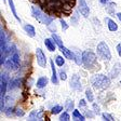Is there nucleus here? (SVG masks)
Here are the masks:
<instances>
[{
	"mask_svg": "<svg viewBox=\"0 0 121 121\" xmlns=\"http://www.w3.org/2000/svg\"><path fill=\"white\" fill-rule=\"evenodd\" d=\"M91 84L97 90H104L110 86V79L103 73H96L91 77Z\"/></svg>",
	"mask_w": 121,
	"mask_h": 121,
	"instance_id": "nucleus-1",
	"label": "nucleus"
},
{
	"mask_svg": "<svg viewBox=\"0 0 121 121\" xmlns=\"http://www.w3.org/2000/svg\"><path fill=\"white\" fill-rule=\"evenodd\" d=\"M31 15H33L34 18H36L38 22L43 24V25H50L51 23H52V21L54 20L53 17L48 16L43 11H41L37 7H31Z\"/></svg>",
	"mask_w": 121,
	"mask_h": 121,
	"instance_id": "nucleus-2",
	"label": "nucleus"
},
{
	"mask_svg": "<svg viewBox=\"0 0 121 121\" xmlns=\"http://www.w3.org/2000/svg\"><path fill=\"white\" fill-rule=\"evenodd\" d=\"M82 60H83V65L86 69H93V68L96 67L97 64V58H96V55L94 54L92 51H84L82 53Z\"/></svg>",
	"mask_w": 121,
	"mask_h": 121,
	"instance_id": "nucleus-3",
	"label": "nucleus"
},
{
	"mask_svg": "<svg viewBox=\"0 0 121 121\" xmlns=\"http://www.w3.org/2000/svg\"><path fill=\"white\" fill-rule=\"evenodd\" d=\"M96 51H97V55L99 56V58H102L103 60L109 62V60H111L110 50H109L108 44H107L105 41H101V42L98 43L97 48H96Z\"/></svg>",
	"mask_w": 121,
	"mask_h": 121,
	"instance_id": "nucleus-4",
	"label": "nucleus"
},
{
	"mask_svg": "<svg viewBox=\"0 0 121 121\" xmlns=\"http://www.w3.org/2000/svg\"><path fill=\"white\" fill-rule=\"evenodd\" d=\"M36 57H37L38 65L40 66V67L44 68L47 66V56H45V54L42 52V50L40 48L36 49Z\"/></svg>",
	"mask_w": 121,
	"mask_h": 121,
	"instance_id": "nucleus-5",
	"label": "nucleus"
},
{
	"mask_svg": "<svg viewBox=\"0 0 121 121\" xmlns=\"http://www.w3.org/2000/svg\"><path fill=\"white\" fill-rule=\"evenodd\" d=\"M78 9H79V12L84 17H88L90 15V8H89L86 0H78Z\"/></svg>",
	"mask_w": 121,
	"mask_h": 121,
	"instance_id": "nucleus-6",
	"label": "nucleus"
},
{
	"mask_svg": "<svg viewBox=\"0 0 121 121\" xmlns=\"http://www.w3.org/2000/svg\"><path fill=\"white\" fill-rule=\"evenodd\" d=\"M70 88L73 89L76 91H81L82 90V86H81L80 82V78H79L78 75H73L70 79Z\"/></svg>",
	"mask_w": 121,
	"mask_h": 121,
	"instance_id": "nucleus-7",
	"label": "nucleus"
},
{
	"mask_svg": "<svg viewBox=\"0 0 121 121\" xmlns=\"http://www.w3.org/2000/svg\"><path fill=\"white\" fill-rule=\"evenodd\" d=\"M7 86H8V75L7 73H1V88H0L1 99H4L5 92H7Z\"/></svg>",
	"mask_w": 121,
	"mask_h": 121,
	"instance_id": "nucleus-8",
	"label": "nucleus"
},
{
	"mask_svg": "<svg viewBox=\"0 0 121 121\" xmlns=\"http://www.w3.org/2000/svg\"><path fill=\"white\" fill-rule=\"evenodd\" d=\"M3 65H4V67L7 68L8 70H11V71H15V70H17L18 68H20V66L15 63L12 58H8Z\"/></svg>",
	"mask_w": 121,
	"mask_h": 121,
	"instance_id": "nucleus-9",
	"label": "nucleus"
},
{
	"mask_svg": "<svg viewBox=\"0 0 121 121\" xmlns=\"http://www.w3.org/2000/svg\"><path fill=\"white\" fill-rule=\"evenodd\" d=\"M120 73H121V64L116 63L113 65L112 69L110 70V73H109V76H110V78H117Z\"/></svg>",
	"mask_w": 121,
	"mask_h": 121,
	"instance_id": "nucleus-10",
	"label": "nucleus"
},
{
	"mask_svg": "<svg viewBox=\"0 0 121 121\" xmlns=\"http://www.w3.org/2000/svg\"><path fill=\"white\" fill-rule=\"evenodd\" d=\"M60 52L64 54V56H65L66 58H68V60H75V53L71 52V50H68L64 45L63 47H60Z\"/></svg>",
	"mask_w": 121,
	"mask_h": 121,
	"instance_id": "nucleus-11",
	"label": "nucleus"
},
{
	"mask_svg": "<svg viewBox=\"0 0 121 121\" xmlns=\"http://www.w3.org/2000/svg\"><path fill=\"white\" fill-rule=\"evenodd\" d=\"M55 44L56 43L54 42V40L52 39V37L51 38H45L44 39V45L47 47V49H48L50 52H54V51H55Z\"/></svg>",
	"mask_w": 121,
	"mask_h": 121,
	"instance_id": "nucleus-12",
	"label": "nucleus"
},
{
	"mask_svg": "<svg viewBox=\"0 0 121 121\" xmlns=\"http://www.w3.org/2000/svg\"><path fill=\"white\" fill-rule=\"evenodd\" d=\"M43 111L42 110H33L29 115V120H42Z\"/></svg>",
	"mask_w": 121,
	"mask_h": 121,
	"instance_id": "nucleus-13",
	"label": "nucleus"
},
{
	"mask_svg": "<svg viewBox=\"0 0 121 121\" xmlns=\"http://www.w3.org/2000/svg\"><path fill=\"white\" fill-rule=\"evenodd\" d=\"M50 64H51V69H52V78H51V81H52L53 84H57L58 79H57V73H56L55 66H54V60H51Z\"/></svg>",
	"mask_w": 121,
	"mask_h": 121,
	"instance_id": "nucleus-14",
	"label": "nucleus"
},
{
	"mask_svg": "<svg viewBox=\"0 0 121 121\" xmlns=\"http://www.w3.org/2000/svg\"><path fill=\"white\" fill-rule=\"evenodd\" d=\"M105 21H106V23H107L108 29L110 30V31H117V30H118V25H117V23L113 20H111V18H109V17H106Z\"/></svg>",
	"mask_w": 121,
	"mask_h": 121,
	"instance_id": "nucleus-15",
	"label": "nucleus"
},
{
	"mask_svg": "<svg viewBox=\"0 0 121 121\" xmlns=\"http://www.w3.org/2000/svg\"><path fill=\"white\" fill-rule=\"evenodd\" d=\"M24 30H25V33L27 34L29 37H35L36 36V29L33 25H30V24H26L24 25Z\"/></svg>",
	"mask_w": 121,
	"mask_h": 121,
	"instance_id": "nucleus-16",
	"label": "nucleus"
},
{
	"mask_svg": "<svg viewBox=\"0 0 121 121\" xmlns=\"http://www.w3.org/2000/svg\"><path fill=\"white\" fill-rule=\"evenodd\" d=\"M48 82H49V80L47 77H40V78L37 80V82H36V86H37L38 89H43L47 86Z\"/></svg>",
	"mask_w": 121,
	"mask_h": 121,
	"instance_id": "nucleus-17",
	"label": "nucleus"
},
{
	"mask_svg": "<svg viewBox=\"0 0 121 121\" xmlns=\"http://www.w3.org/2000/svg\"><path fill=\"white\" fill-rule=\"evenodd\" d=\"M8 2H9L10 9H11V11H12V14L14 15V17L16 18V20H17L18 22H21V18L18 17L17 12H16V9H15V5H14V2H13V0H8Z\"/></svg>",
	"mask_w": 121,
	"mask_h": 121,
	"instance_id": "nucleus-18",
	"label": "nucleus"
},
{
	"mask_svg": "<svg viewBox=\"0 0 121 121\" xmlns=\"http://www.w3.org/2000/svg\"><path fill=\"white\" fill-rule=\"evenodd\" d=\"M73 120H80V121H84V120H86L84 116H83V115H81L80 111L77 110V109H73Z\"/></svg>",
	"mask_w": 121,
	"mask_h": 121,
	"instance_id": "nucleus-19",
	"label": "nucleus"
},
{
	"mask_svg": "<svg viewBox=\"0 0 121 121\" xmlns=\"http://www.w3.org/2000/svg\"><path fill=\"white\" fill-rule=\"evenodd\" d=\"M21 86V80L20 79H13L10 81V84H9V89L10 90H14L16 88H20Z\"/></svg>",
	"mask_w": 121,
	"mask_h": 121,
	"instance_id": "nucleus-20",
	"label": "nucleus"
},
{
	"mask_svg": "<svg viewBox=\"0 0 121 121\" xmlns=\"http://www.w3.org/2000/svg\"><path fill=\"white\" fill-rule=\"evenodd\" d=\"M51 37H52V39H53V40H54V42H55L56 44L58 45V47H63V41H62V39H60V36L53 33Z\"/></svg>",
	"mask_w": 121,
	"mask_h": 121,
	"instance_id": "nucleus-21",
	"label": "nucleus"
},
{
	"mask_svg": "<svg viewBox=\"0 0 121 121\" xmlns=\"http://www.w3.org/2000/svg\"><path fill=\"white\" fill-rule=\"evenodd\" d=\"M75 62L77 65H82L83 64V60H82V54L78 52H75Z\"/></svg>",
	"mask_w": 121,
	"mask_h": 121,
	"instance_id": "nucleus-22",
	"label": "nucleus"
},
{
	"mask_svg": "<svg viewBox=\"0 0 121 121\" xmlns=\"http://www.w3.org/2000/svg\"><path fill=\"white\" fill-rule=\"evenodd\" d=\"M86 99H88L90 103L94 101V95H93V92L91 89H86Z\"/></svg>",
	"mask_w": 121,
	"mask_h": 121,
	"instance_id": "nucleus-23",
	"label": "nucleus"
},
{
	"mask_svg": "<svg viewBox=\"0 0 121 121\" xmlns=\"http://www.w3.org/2000/svg\"><path fill=\"white\" fill-rule=\"evenodd\" d=\"M55 63L57 66H63L64 64H65V58L63 57V56H60V55H57L55 57Z\"/></svg>",
	"mask_w": 121,
	"mask_h": 121,
	"instance_id": "nucleus-24",
	"label": "nucleus"
},
{
	"mask_svg": "<svg viewBox=\"0 0 121 121\" xmlns=\"http://www.w3.org/2000/svg\"><path fill=\"white\" fill-rule=\"evenodd\" d=\"M62 110H63V107H62L60 105H56L51 109V113H53V115H57V113H60Z\"/></svg>",
	"mask_w": 121,
	"mask_h": 121,
	"instance_id": "nucleus-25",
	"label": "nucleus"
},
{
	"mask_svg": "<svg viewBox=\"0 0 121 121\" xmlns=\"http://www.w3.org/2000/svg\"><path fill=\"white\" fill-rule=\"evenodd\" d=\"M102 117H103V119H104V120H106V121H113V120H115V118H113L110 113H108V112L102 113Z\"/></svg>",
	"mask_w": 121,
	"mask_h": 121,
	"instance_id": "nucleus-26",
	"label": "nucleus"
},
{
	"mask_svg": "<svg viewBox=\"0 0 121 121\" xmlns=\"http://www.w3.org/2000/svg\"><path fill=\"white\" fill-rule=\"evenodd\" d=\"M65 107L67 110H73V99H68V101L66 102Z\"/></svg>",
	"mask_w": 121,
	"mask_h": 121,
	"instance_id": "nucleus-27",
	"label": "nucleus"
},
{
	"mask_svg": "<svg viewBox=\"0 0 121 121\" xmlns=\"http://www.w3.org/2000/svg\"><path fill=\"white\" fill-rule=\"evenodd\" d=\"M60 121H68V120H70V117H69V115L65 111V112H63L62 115H60Z\"/></svg>",
	"mask_w": 121,
	"mask_h": 121,
	"instance_id": "nucleus-28",
	"label": "nucleus"
},
{
	"mask_svg": "<svg viewBox=\"0 0 121 121\" xmlns=\"http://www.w3.org/2000/svg\"><path fill=\"white\" fill-rule=\"evenodd\" d=\"M60 25H62V29H63V31H66V30L68 29V27H69L68 24L63 20V18H60Z\"/></svg>",
	"mask_w": 121,
	"mask_h": 121,
	"instance_id": "nucleus-29",
	"label": "nucleus"
},
{
	"mask_svg": "<svg viewBox=\"0 0 121 121\" xmlns=\"http://www.w3.org/2000/svg\"><path fill=\"white\" fill-rule=\"evenodd\" d=\"M14 113H15V116H17V117H23L24 115H25V112H24V111H23L21 108H16V109H15Z\"/></svg>",
	"mask_w": 121,
	"mask_h": 121,
	"instance_id": "nucleus-30",
	"label": "nucleus"
},
{
	"mask_svg": "<svg viewBox=\"0 0 121 121\" xmlns=\"http://www.w3.org/2000/svg\"><path fill=\"white\" fill-rule=\"evenodd\" d=\"M70 20H71V23H73V25H76V24L78 23V15H77V12H76L75 14L73 15V16H71Z\"/></svg>",
	"mask_w": 121,
	"mask_h": 121,
	"instance_id": "nucleus-31",
	"label": "nucleus"
},
{
	"mask_svg": "<svg viewBox=\"0 0 121 121\" xmlns=\"http://www.w3.org/2000/svg\"><path fill=\"white\" fill-rule=\"evenodd\" d=\"M60 78L62 81H66L67 80V75H66L65 71H60Z\"/></svg>",
	"mask_w": 121,
	"mask_h": 121,
	"instance_id": "nucleus-32",
	"label": "nucleus"
},
{
	"mask_svg": "<svg viewBox=\"0 0 121 121\" xmlns=\"http://www.w3.org/2000/svg\"><path fill=\"white\" fill-rule=\"evenodd\" d=\"M14 108H12V107H10V108H8V110L9 111H5V115H7L8 117H10V116H13V115H15V113H13V111H15V110H13Z\"/></svg>",
	"mask_w": 121,
	"mask_h": 121,
	"instance_id": "nucleus-33",
	"label": "nucleus"
},
{
	"mask_svg": "<svg viewBox=\"0 0 121 121\" xmlns=\"http://www.w3.org/2000/svg\"><path fill=\"white\" fill-rule=\"evenodd\" d=\"M93 109H94V112L95 113H99V110H101V108H99V106L97 105V104H93Z\"/></svg>",
	"mask_w": 121,
	"mask_h": 121,
	"instance_id": "nucleus-34",
	"label": "nucleus"
},
{
	"mask_svg": "<svg viewBox=\"0 0 121 121\" xmlns=\"http://www.w3.org/2000/svg\"><path fill=\"white\" fill-rule=\"evenodd\" d=\"M116 49H117V52H118V55L121 56V43H118V44H117Z\"/></svg>",
	"mask_w": 121,
	"mask_h": 121,
	"instance_id": "nucleus-35",
	"label": "nucleus"
},
{
	"mask_svg": "<svg viewBox=\"0 0 121 121\" xmlns=\"http://www.w3.org/2000/svg\"><path fill=\"white\" fill-rule=\"evenodd\" d=\"M86 105V99H80V102H79V106H80V107H84Z\"/></svg>",
	"mask_w": 121,
	"mask_h": 121,
	"instance_id": "nucleus-36",
	"label": "nucleus"
},
{
	"mask_svg": "<svg viewBox=\"0 0 121 121\" xmlns=\"http://www.w3.org/2000/svg\"><path fill=\"white\" fill-rule=\"evenodd\" d=\"M99 2H101L102 4H107V3L110 2V0H99Z\"/></svg>",
	"mask_w": 121,
	"mask_h": 121,
	"instance_id": "nucleus-37",
	"label": "nucleus"
},
{
	"mask_svg": "<svg viewBox=\"0 0 121 121\" xmlns=\"http://www.w3.org/2000/svg\"><path fill=\"white\" fill-rule=\"evenodd\" d=\"M86 116H89L90 118H93V117H94V113H92L91 111H86Z\"/></svg>",
	"mask_w": 121,
	"mask_h": 121,
	"instance_id": "nucleus-38",
	"label": "nucleus"
},
{
	"mask_svg": "<svg viewBox=\"0 0 121 121\" xmlns=\"http://www.w3.org/2000/svg\"><path fill=\"white\" fill-rule=\"evenodd\" d=\"M117 17L119 18V21L121 22V12H119V13H117Z\"/></svg>",
	"mask_w": 121,
	"mask_h": 121,
	"instance_id": "nucleus-39",
	"label": "nucleus"
},
{
	"mask_svg": "<svg viewBox=\"0 0 121 121\" xmlns=\"http://www.w3.org/2000/svg\"><path fill=\"white\" fill-rule=\"evenodd\" d=\"M120 84H121V80H120Z\"/></svg>",
	"mask_w": 121,
	"mask_h": 121,
	"instance_id": "nucleus-40",
	"label": "nucleus"
},
{
	"mask_svg": "<svg viewBox=\"0 0 121 121\" xmlns=\"http://www.w3.org/2000/svg\"><path fill=\"white\" fill-rule=\"evenodd\" d=\"M4 1H5V0H4Z\"/></svg>",
	"mask_w": 121,
	"mask_h": 121,
	"instance_id": "nucleus-41",
	"label": "nucleus"
}]
</instances>
